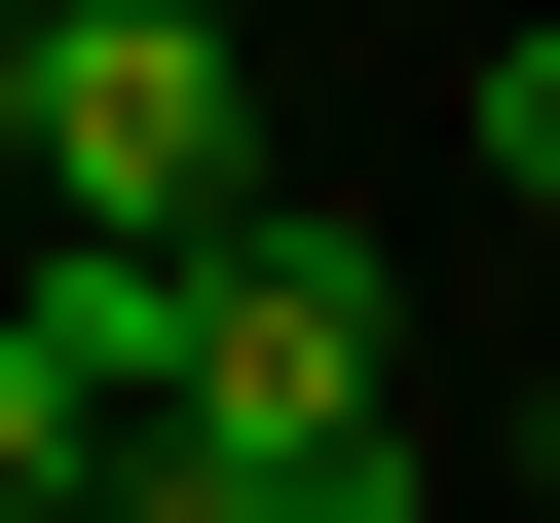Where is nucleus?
Returning a JSON list of instances; mask_svg holds the SVG:
<instances>
[{
    "mask_svg": "<svg viewBox=\"0 0 560 523\" xmlns=\"http://www.w3.org/2000/svg\"><path fill=\"white\" fill-rule=\"evenodd\" d=\"M486 187H523V224H560V38H486Z\"/></svg>",
    "mask_w": 560,
    "mask_h": 523,
    "instance_id": "4",
    "label": "nucleus"
},
{
    "mask_svg": "<svg viewBox=\"0 0 560 523\" xmlns=\"http://www.w3.org/2000/svg\"><path fill=\"white\" fill-rule=\"evenodd\" d=\"M38 38H261V0H38Z\"/></svg>",
    "mask_w": 560,
    "mask_h": 523,
    "instance_id": "5",
    "label": "nucleus"
},
{
    "mask_svg": "<svg viewBox=\"0 0 560 523\" xmlns=\"http://www.w3.org/2000/svg\"><path fill=\"white\" fill-rule=\"evenodd\" d=\"M75 449H113V411H75L38 337H0V523H75Z\"/></svg>",
    "mask_w": 560,
    "mask_h": 523,
    "instance_id": "3",
    "label": "nucleus"
},
{
    "mask_svg": "<svg viewBox=\"0 0 560 523\" xmlns=\"http://www.w3.org/2000/svg\"><path fill=\"white\" fill-rule=\"evenodd\" d=\"M0 113H38V0H0Z\"/></svg>",
    "mask_w": 560,
    "mask_h": 523,
    "instance_id": "6",
    "label": "nucleus"
},
{
    "mask_svg": "<svg viewBox=\"0 0 560 523\" xmlns=\"http://www.w3.org/2000/svg\"><path fill=\"white\" fill-rule=\"evenodd\" d=\"M411 374H374V224L337 187H261V224H187V449H374Z\"/></svg>",
    "mask_w": 560,
    "mask_h": 523,
    "instance_id": "2",
    "label": "nucleus"
},
{
    "mask_svg": "<svg viewBox=\"0 0 560 523\" xmlns=\"http://www.w3.org/2000/svg\"><path fill=\"white\" fill-rule=\"evenodd\" d=\"M0 224H261V38H38V113H0Z\"/></svg>",
    "mask_w": 560,
    "mask_h": 523,
    "instance_id": "1",
    "label": "nucleus"
}]
</instances>
